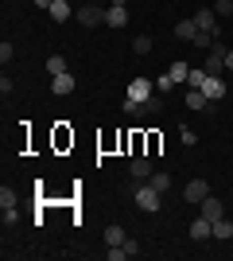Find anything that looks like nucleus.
<instances>
[{"label":"nucleus","instance_id":"obj_1","mask_svg":"<svg viewBox=\"0 0 233 261\" xmlns=\"http://www.w3.org/2000/svg\"><path fill=\"white\" fill-rule=\"evenodd\" d=\"M225 55H229V51H225V43L218 39V43L206 51V63H202V70H206L210 78H222V70H225Z\"/></svg>","mask_w":233,"mask_h":261},{"label":"nucleus","instance_id":"obj_2","mask_svg":"<svg viewBox=\"0 0 233 261\" xmlns=\"http://www.w3.org/2000/svg\"><path fill=\"white\" fill-rule=\"evenodd\" d=\"M159 199H163V191H155L152 184L136 187V207H140V211H159Z\"/></svg>","mask_w":233,"mask_h":261},{"label":"nucleus","instance_id":"obj_3","mask_svg":"<svg viewBox=\"0 0 233 261\" xmlns=\"http://www.w3.org/2000/svg\"><path fill=\"white\" fill-rule=\"evenodd\" d=\"M74 16H78L82 28H101V23H105V8H97V4H82Z\"/></svg>","mask_w":233,"mask_h":261},{"label":"nucleus","instance_id":"obj_4","mask_svg":"<svg viewBox=\"0 0 233 261\" xmlns=\"http://www.w3.org/2000/svg\"><path fill=\"white\" fill-rule=\"evenodd\" d=\"M105 28H128V4H109L105 8Z\"/></svg>","mask_w":233,"mask_h":261},{"label":"nucleus","instance_id":"obj_5","mask_svg":"<svg viewBox=\"0 0 233 261\" xmlns=\"http://www.w3.org/2000/svg\"><path fill=\"white\" fill-rule=\"evenodd\" d=\"M124 113H132V117H152V113H159V101L148 98V101H128L124 98Z\"/></svg>","mask_w":233,"mask_h":261},{"label":"nucleus","instance_id":"obj_6","mask_svg":"<svg viewBox=\"0 0 233 261\" xmlns=\"http://www.w3.org/2000/svg\"><path fill=\"white\" fill-rule=\"evenodd\" d=\"M194 23H198L202 32H210L214 39L222 35V28H218V16H214V8H198V12H194Z\"/></svg>","mask_w":233,"mask_h":261},{"label":"nucleus","instance_id":"obj_7","mask_svg":"<svg viewBox=\"0 0 233 261\" xmlns=\"http://www.w3.org/2000/svg\"><path fill=\"white\" fill-rule=\"evenodd\" d=\"M152 90H155V82H148V78H132V82H128V101H148V98H152Z\"/></svg>","mask_w":233,"mask_h":261},{"label":"nucleus","instance_id":"obj_8","mask_svg":"<svg viewBox=\"0 0 233 261\" xmlns=\"http://www.w3.org/2000/svg\"><path fill=\"white\" fill-rule=\"evenodd\" d=\"M206 195H210V184H206V179H190V184L183 187V199H187V203H202Z\"/></svg>","mask_w":233,"mask_h":261},{"label":"nucleus","instance_id":"obj_9","mask_svg":"<svg viewBox=\"0 0 233 261\" xmlns=\"http://www.w3.org/2000/svg\"><path fill=\"white\" fill-rule=\"evenodd\" d=\"M128 172H132V179L148 184V179H152V160H148V156H132V164H128Z\"/></svg>","mask_w":233,"mask_h":261},{"label":"nucleus","instance_id":"obj_10","mask_svg":"<svg viewBox=\"0 0 233 261\" xmlns=\"http://www.w3.org/2000/svg\"><path fill=\"white\" fill-rule=\"evenodd\" d=\"M183 101H187L190 109H198V113H202V109H214V101L206 98L202 90H194V86H187V94H183Z\"/></svg>","mask_w":233,"mask_h":261},{"label":"nucleus","instance_id":"obj_11","mask_svg":"<svg viewBox=\"0 0 233 261\" xmlns=\"http://www.w3.org/2000/svg\"><path fill=\"white\" fill-rule=\"evenodd\" d=\"M190 238H194V242H202V238H214V222H210L206 215H198L194 222H190Z\"/></svg>","mask_w":233,"mask_h":261},{"label":"nucleus","instance_id":"obj_12","mask_svg":"<svg viewBox=\"0 0 233 261\" xmlns=\"http://www.w3.org/2000/svg\"><path fill=\"white\" fill-rule=\"evenodd\" d=\"M74 86H78V82H74V74H70V70L51 78V94H58V98H62V94H74Z\"/></svg>","mask_w":233,"mask_h":261},{"label":"nucleus","instance_id":"obj_13","mask_svg":"<svg viewBox=\"0 0 233 261\" xmlns=\"http://www.w3.org/2000/svg\"><path fill=\"white\" fill-rule=\"evenodd\" d=\"M198 215H206V218H210V222H214V218H222V215H225V207H222V199H214V195H206V199H202V203H198Z\"/></svg>","mask_w":233,"mask_h":261},{"label":"nucleus","instance_id":"obj_14","mask_svg":"<svg viewBox=\"0 0 233 261\" xmlns=\"http://www.w3.org/2000/svg\"><path fill=\"white\" fill-rule=\"evenodd\" d=\"M202 94H206V98L218 106V101L225 98V82H222V78H206V82H202Z\"/></svg>","mask_w":233,"mask_h":261},{"label":"nucleus","instance_id":"obj_15","mask_svg":"<svg viewBox=\"0 0 233 261\" xmlns=\"http://www.w3.org/2000/svg\"><path fill=\"white\" fill-rule=\"evenodd\" d=\"M198 32H202V28H198L194 20H179V23H175V35L183 39V43H190V39H194Z\"/></svg>","mask_w":233,"mask_h":261},{"label":"nucleus","instance_id":"obj_16","mask_svg":"<svg viewBox=\"0 0 233 261\" xmlns=\"http://www.w3.org/2000/svg\"><path fill=\"white\" fill-rule=\"evenodd\" d=\"M214 238H218V242L233 238V222H229V218H214Z\"/></svg>","mask_w":233,"mask_h":261},{"label":"nucleus","instance_id":"obj_17","mask_svg":"<svg viewBox=\"0 0 233 261\" xmlns=\"http://www.w3.org/2000/svg\"><path fill=\"white\" fill-rule=\"evenodd\" d=\"M47 12H51V20H55V23H66L70 20V4H66V0H55Z\"/></svg>","mask_w":233,"mask_h":261},{"label":"nucleus","instance_id":"obj_18","mask_svg":"<svg viewBox=\"0 0 233 261\" xmlns=\"http://www.w3.org/2000/svg\"><path fill=\"white\" fill-rule=\"evenodd\" d=\"M47 70H51V78H55V74H66V70H70L66 55H51V59H47Z\"/></svg>","mask_w":233,"mask_h":261},{"label":"nucleus","instance_id":"obj_19","mask_svg":"<svg viewBox=\"0 0 233 261\" xmlns=\"http://www.w3.org/2000/svg\"><path fill=\"white\" fill-rule=\"evenodd\" d=\"M167 74L175 78V86H179V82H187V74H190V63H183V59H175V63H171V70H167Z\"/></svg>","mask_w":233,"mask_h":261},{"label":"nucleus","instance_id":"obj_20","mask_svg":"<svg viewBox=\"0 0 233 261\" xmlns=\"http://www.w3.org/2000/svg\"><path fill=\"white\" fill-rule=\"evenodd\" d=\"M206 70H202V66H190V74H187V86H194V90H202V82H206Z\"/></svg>","mask_w":233,"mask_h":261},{"label":"nucleus","instance_id":"obj_21","mask_svg":"<svg viewBox=\"0 0 233 261\" xmlns=\"http://www.w3.org/2000/svg\"><path fill=\"white\" fill-rule=\"evenodd\" d=\"M124 238H128V234H124V226H109V230H105V246H121Z\"/></svg>","mask_w":233,"mask_h":261},{"label":"nucleus","instance_id":"obj_22","mask_svg":"<svg viewBox=\"0 0 233 261\" xmlns=\"http://www.w3.org/2000/svg\"><path fill=\"white\" fill-rule=\"evenodd\" d=\"M214 16H218V20H229L233 16V0H214Z\"/></svg>","mask_w":233,"mask_h":261},{"label":"nucleus","instance_id":"obj_23","mask_svg":"<svg viewBox=\"0 0 233 261\" xmlns=\"http://www.w3.org/2000/svg\"><path fill=\"white\" fill-rule=\"evenodd\" d=\"M148 184H152L155 191H167V187H171V175H167V172H152V179H148Z\"/></svg>","mask_w":233,"mask_h":261},{"label":"nucleus","instance_id":"obj_24","mask_svg":"<svg viewBox=\"0 0 233 261\" xmlns=\"http://www.w3.org/2000/svg\"><path fill=\"white\" fill-rule=\"evenodd\" d=\"M16 187H0V207H16Z\"/></svg>","mask_w":233,"mask_h":261},{"label":"nucleus","instance_id":"obj_25","mask_svg":"<svg viewBox=\"0 0 233 261\" xmlns=\"http://www.w3.org/2000/svg\"><path fill=\"white\" fill-rule=\"evenodd\" d=\"M155 90H159V94H171V90H175V78H171V74H159V78H155Z\"/></svg>","mask_w":233,"mask_h":261},{"label":"nucleus","instance_id":"obj_26","mask_svg":"<svg viewBox=\"0 0 233 261\" xmlns=\"http://www.w3.org/2000/svg\"><path fill=\"white\" fill-rule=\"evenodd\" d=\"M132 51L136 55H148V51H152V39H148V35H136V39H132Z\"/></svg>","mask_w":233,"mask_h":261},{"label":"nucleus","instance_id":"obj_27","mask_svg":"<svg viewBox=\"0 0 233 261\" xmlns=\"http://www.w3.org/2000/svg\"><path fill=\"white\" fill-rule=\"evenodd\" d=\"M12 55H16V47L4 39V43H0V63H12Z\"/></svg>","mask_w":233,"mask_h":261},{"label":"nucleus","instance_id":"obj_28","mask_svg":"<svg viewBox=\"0 0 233 261\" xmlns=\"http://www.w3.org/2000/svg\"><path fill=\"white\" fill-rule=\"evenodd\" d=\"M20 222V215H16V207H4V226H16Z\"/></svg>","mask_w":233,"mask_h":261},{"label":"nucleus","instance_id":"obj_29","mask_svg":"<svg viewBox=\"0 0 233 261\" xmlns=\"http://www.w3.org/2000/svg\"><path fill=\"white\" fill-rule=\"evenodd\" d=\"M225 66H229V70H233V47H229V55H225Z\"/></svg>","mask_w":233,"mask_h":261},{"label":"nucleus","instance_id":"obj_30","mask_svg":"<svg viewBox=\"0 0 233 261\" xmlns=\"http://www.w3.org/2000/svg\"><path fill=\"white\" fill-rule=\"evenodd\" d=\"M35 4H39V8H51V4H55V0H35Z\"/></svg>","mask_w":233,"mask_h":261},{"label":"nucleus","instance_id":"obj_31","mask_svg":"<svg viewBox=\"0 0 233 261\" xmlns=\"http://www.w3.org/2000/svg\"><path fill=\"white\" fill-rule=\"evenodd\" d=\"M109 4H128V0H109Z\"/></svg>","mask_w":233,"mask_h":261}]
</instances>
